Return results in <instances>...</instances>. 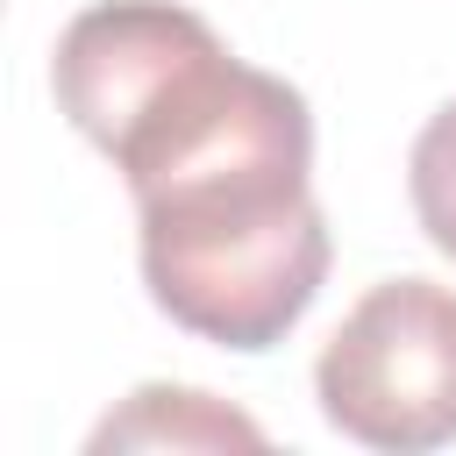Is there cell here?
Instances as JSON below:
<instances>
[{"mask_svg": "<svg viewBox=\"0 0 456 456\" xmlns=\"http://www.w3.org/2000/svg\"><path fill=\"white\" fill-rule=\"evenodd\" d=\"M314 392L335 435L392 456L456 442V292L435 278L370 285L321 342Z\"/></svg>", "mask_w": 456, "mask_h": 456, "instance_id": "2", "label": "cell"}, {"mask_svg": "<svg viewBox=\"0 0 456 456\" xmlns=\"http://www.w3.org/2000/svg\"><path fill=\"white\" fill-rule=\"evenodd\" d=\"M142 221V285L171 328L221 349H271L328 278L314 200V114L299 86L192 43L107 135Z\"/></svg>", "mask_w": 456, "mask_h": 456, "instance_id": "1", "label": "cell"}, {"mask_svg": "<svg viewBox=\"0 0 456 456\" xmlns=\"http://www.w3.org/2000/svg\"><path fill=\"white\" fill-rule=\"evenodd\" d=\"M406 192H413L420 235H428L442 256H456V100H449L442 114H428V128L413 135Z\"/></svg>", "mask_w": 456, "mask_h": 456, "instance_id": "4", "label": "cell"}, {"mask_svg": "<svg viewBox=\"0 0 456 456\" xmlns=\"http://www.w3.org/2000/svg\"><path fill=\"white\" fill-rule=\"evenodd\" d=\"M93 449H264V428L192 385H142L93 428Z\"/></svg>", "mask_w": 456, "mask_h": 456, "instance_id": "3", "label": "cell"}]
</instances>
